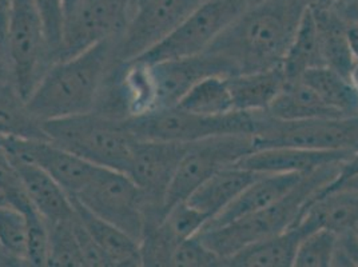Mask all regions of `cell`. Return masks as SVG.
Listing matches in <instances>:
<instances>
[{
    "label": "cell",
    "mask_w": 358,
    "mask_h": 267,
    "mask_svg": "<svg viewBox=\"0 0 358 267\" xmlns=\"http://www.w3.org/2000/svg\"><path fill=\"white\" fill-rule=\"evenodd\" d=\"M306 10V0H264L248 7L206 51L227 60L237 75L277 67Z\"/></svg>",
    "instance_id": "1"
},
{
    "label": "cell",
    "mask_w": 358,
    "mask_h": 267,
    "mask_svg": "<svg viewBox=\"0 0 358 267\" xmlns=\"http://www.w3.org/2000/svg\"><path fill=\"white\" fill-rule=\"evenodd\" d=\"M114 41H103L73 58L54 62L24 101L31 114L45 122L92 111L106 76L117 63Z\"/></svg>",
    "instance_id": "2"
},
{
    "label": "cell",
    "mask_w": 358,
    "mask_h": 267,
    "mask_svg": "<svg viewBox=\"0 0 358 267\" xmlns=\"http://www.w3.org/2000/svg\"><path fill=\"white\" fill-rule=\"evenodd\" d=\"M343 164L322 166L303 175L277 203L224 226L202 229L198 236L224 261L255 242L277 236L299 223L314 199L337 179Z\"/></svg>",
    "instance_id": "3"
},
{
    "label": "cell",
    "mask_w": 358,
    "mask_h": 267,
    "mask_svg": "<svg viewBox=\"0 0 358 267\" xmlns=\"http://www.w3.org/2000/svg\"><path fill=\"white\" fill-rule=\"evenodd\" d=\"M47 138L96 167L127 173L136 138L123 120L95 111L42 122Z\"/></svg>",
    "instance_id": "4"
},
{
    "label": "cell",
    "mask_w": 358,
    "mask_h": 267,
    "mask_svg": "<svg viewBox=\"0 0 358 267\" xmlns=\"http://www.w3.org/2000/svg\"><path fill=\"white\" fill-rule=\"evenodd\" d=\"M123 124L139 140L189 145L227 134L254 135L258 126V115L257 113L233 111L218 117H206L173 106L123 119Z\"/></svg>",
    "instance_id": "5"
},
{
    "label": "cell",
    "mask_w": 358,
    "mask_h": 267,
    "mask_svg": "<svg viewBox=\"0 0 358 267\" xmlns=\"http://www.w3.org/2000/svg\"><path fill=\"white\" fill-rule=\"evenodd\" d=\"M254 134L255 151L299 147L320 151H358V115L340 118L280 120L259 111Z\"/></svg>",
    "instance_id": "6"
},
{
    "label": "cell",
    "mask_w": 358,
    "mask_h": 267,
    "mask_svg": "<svg viewBox=\"0 0 358 267\" xmlns=\"http://www.w3.org/2000/svg\"><path fill=\"white\" fill-rule=\"evenodd\" d=\"M6 48L14 89L26 101L52 64L45 24L34 0H13Z\"/></svg>",
    "instance_id": "7"
},
{
    "label": "cell",
    "mask_w": 358,
    "mask_h": 267,
    "mask_svg": "<svg viewBox=\"0 0 358 267\" xmlns=\"http://www.w3.org/2000/svg\"><path fill=\"white\" fill-rule=\"evenodd\" d=\"M71 198L98 218L114 224L141 243L146 202L139 187L127 174L96 167L87 185Z\"/></svg>",
    "instance_id": "8"
},
{
    "label": "cell",
    "mask_w": 358,
    "mask_h": 267,
    "mask_svg": "<svg viewBox=\"0 0 358 267\" xmlns=\"http://www.w3.org/2000/svg\"><path fill=\"white\" fill-rule=\"evenodd\" d=\"M246 8L245 0H203L161 43L134 60L152 64L198 55Z\"/></svg>",
    "instance_id": "9"
},
{
    "label": "cell",
    "mask_w": 358,
    "mask_h": 267,
    "mask_svg": "<svg viewBox=\"0 0 358 267\" xmlns=\"http://www.w3.org/2000/svg\"><path fill=\"white\" fill-rule=\"evenodd\" d=\"M255 151L252 134H227L190 143L179 162L164 199V212L186 201L217 171L233 166Z\"/></svg>",
    "instance_id": "10"
},
{
    "label": "cell",
    "mask_w": 358,
    "mask_h": 267,
    "mask_svg": "<svg viewBox=\"0 0 358 267\" xmlns=\"http://www.w3.org/2000/svg\"><path fill=\"white\" fill-rule=\"evenodd\" d=\"M136 0H82L64 19L54 62L69 59L91 45L118 39L134 11Z\"/></svg>",
    "instance_id": "11"
},
{
    "label": "cell",
    "mask_w": 358,
    "mask_h": 267,
    "mask_svg": "<svg viewBox=\"0 0 358 267\" xmlns=\"http://www.w3.org/2000/svg\"><path fill=\"white\" fill-rule=\"evenodd\" d=\"M201 0H136L124 31L114 41V60L139 58L178 27Z\"/></svg>",
    "instance_id": "12"
},
{
    "label": "cell",
    "mask_w": 358,
    "mask_h": 267,
    "mask_svg": "<svg viewBox=\"0 0 358 267\" xmlns=\"http://www.w3.org/2000/svg\"><path fill=\"white\" fill-rule=\"evenodd\" d=\"M155 108L173 107L201 80L209 76H234L236 68L222 57L203 51L194 57L149 64ZM154 108V110H155Z\"/></svg>",
    "instance_id": "13"
},
{
    "label": "cell",
    "mask_w": 358,
    "mask_h": 267,
    "mask_svg": "<svg viewBox=\"0 0 358 267\" xmlns=\"http://www.w3.org/2000/svg\"><path fill=\"white\" fill-rule=\"evenodd\" d=\"M190 145V143H189ZM189 145L136 139L127 175L143 194L146 208L164 210V199Z\"/></svg>",
    "instance_id": "14"
},
{
    "label": "cell",
    "mask_w": 358,
    "mask_h": 267,
    "mask_svg": "<svg viewBox=\"0 0 358 267\" xmlns=\"http://www.w3.org/2000/svg\"><path fill=\"white\" fill-rule=\"evenodd\" d=\"M0 146L10 154L41 167L55 179L70 196L79 193L96 170V166L62 149L50 139L0 136Z\"/></svg>",
    "instance_id": "15"
},
{
    "label": "cell",
    "mask_w": 358,
    "mask_h": 267,
    "mask_svg": "<svg viewBox=\"0 0 358 267\" xmlns=\"http://www.w3.org/2000/svg\"><path fill=\"white\" fill-rule=\"evenodd\" d=\"M357 151H320L299 147L257 150L233 166L259 174H309L336 162L348 161Z\"/></svg>",
    "instance_id": "16"
},
{
    "label": "cell",
    "mask_w": 358,
    "mask_h": 267,
    "mask_svg": "<svg viewBox=\"0 0 358 267\" xmlns=\"http://www.w3.org/2000/svg\"><path fill=\"white\" fill-rule=\"evenodd\" d=\"M302 177L301 174L259 175L227 208L211 218L203 229L224 226L277 203L296 187Z\"/></svg>",
    "instance_id": "17"
},
{
    "label": "cell",
    "mask_w": 358,
    "mask_h": 267,
    "mask_svg": "<svg viewBox=\"0 0 358 267\" xmlns=\"http://www.w3.org/2000/svg\"><path fill=\"white\" fill-rule=\"evenodd\" d=\"M10 157L15 164L32 206L45 218L47 224L69 221L74 217L73 199L55 179L36 164L14 154H10Z\"/></svg>",
    "instance_id": "18"
},
{
    "label": "cell",
    "mask_w": 358,
    "mask_h": 267,
    "mask_svg": "<svg viewBox=\"0 0 358 267\" xmlns=\"http://www.w3.org/2000/svg\"><path fill=\"white\" fill-rule=\"evenodd\" d=\"M310 231L313 230L299 222L277 236L239 250L224 261V266L293 267L299 243Z\"/></svg>",
    "instance_id": "19"
},
{
    "label": "cell",
    "mask_w": 358,
    "mask_h": 267,
    "mask_svg": "<svg viewBox=\"0 0 358 267\" xmlns=\"http://www.w3.org/2000/svg\"><path fill=\"white\" fill-rule=\"evenodd\" d=\"M73 199L75 214L83 223L108 262V266H143L141 243L111 223L94 215L91 211Z\"/></svg>",
    "instance_id": "20"
},
{
    "label": "cell",
    "mask_w": 358,
    "mask_h": 267,
    "mask_svg": "<svg viewBox=\"0 0 358 267\" xmlns=\"http://www.w3.org/2000/svg\"><path fill=\"white\" fill-rule=\"evenodd\" d=\"M259 175L262 174L237 166L224 167L205 180L186 202L205 212L211 219L227 208Z\"/></svg>",
    "instance_id": "21"
},
{
    "label": "cell",
    "mask_w": 358,
    "mask_h": 267,
    "mask_svg": "<svg viewBox=\"0 0 358 267\" xmlns=\"http://www.w3.org/2000/svg\"><path fill=\"white\" fill-rule=\"evenodd\" d=\"M236 111H266L286 83L284 70L280 66L268 70L226 78Z\"/></svg>",
    "instance_id": "22"
},
{
    "label": "cell",
    "mask_w": 358,
    "mask_h": 267,
    "mask_svg": "<svg viewBox=\"0 0 358 267\" xmlns=\"http://www.w3.org/2000/svg\"><path fill=\"white\" fill-rule=\"evenodd\" d=\"M299 222L310 230L324 227L337 234L355 230L358 226V189H341L317 196Z\"/></svg>",
    "instance_id": "23"
},
{
    "label": "cell",
    "mask_w": 358,
    "mask_h": 267,
    "mask_svg": "<svg viewBox=\"0 0 358 267\" xmlns=\"http://www.w3.org/2000/svg\"><path fill=\"white\" fill-rule=\"evenodd\" d=\"M266 114L280 120L340 118L343 117L324 103L320 96L301 79L286 82L284 89L270 104Z\"/></svg>",
    "instance_id": "24"
},
{
    "label": "cell",
    "mask_w": 358,
    "mask_h": 267,
    "mask_svg": "<svg viewBox=\"0 0 358 267\" xmlns=\"http://www.w3.org/2000/svg\"><path fill=\"white\" fill-rule=\"evenodd\" d=\"M324 67L348 78L356 58L348 38V26L331 11L313 13Z\"/></svg>",
    "instance_id": "25"
},
{
    "label": "cell",
    "mask_w": 358,
    "mask_h": 267,
    "mask_svg": "<svg viewBox=\"0 0 358 267\" xmlns=\"http://www.w3.org/2000/svg\"><path fill=\"white\" fill-rule=\"evenodd\" d=\"M301 80L343 117L358 115V91L346 76L329 67H314L302 75Z\"/></svg>",
    "instance_id": "26"
},
{
    "label": "cell",
    "mask_w": 358,
    "mask_h": 267,
    "mask_svg": "<svg viewBox=\"0 0 358 267\" xmlns=\"http://www.w3.org/2000/svg\"><path fill=\"white\" fill-rule=\"evenodd\" d=\"M281 67L284 70L286 82L299 80L308 70L314 67H324L320 52L317 24L309 8L299 22V29L287 48Z\"/></svg>",
    "instance_id": "27"
},
{
    "label": "cell",
    "mask_w": 358,
    "mask_h": 267,
    "mask_svg": "<svg viewBox=\"0 0 358 267\" xmlns=\"http://www.w3.org/2000/svg\"><path fill=\"white\" fill-rule=\"evenodd\" d=\"M177 107L206 117H218L236 111L224 76H209L201 80L179 101Z\"/></svg>",
    "instance_id": "28"
},
{
    "label": "cell",
    "mask_w": 358,
    "mask_h": 267,
    "mask_svg": "<svg viewBox=\"0 0 358 267\" xmlns=\"http://www.w3.org/2000/svg\"><path fill=\"white\" fill-rule=\"evenodd\" d=\"M0 136L48 139L42 122L31 114L24 101L11 87L0 89Z\"/></svg>",
    "instance_id": "29"
},
{
    "label": "cell",
    "mask_w": 358,
    "mask_h": 267,
    "mask_svg": "<svg viewBox=\"0 0 358 267\" xmlns=\"http://www.w3.org/2000/svg\"><path fill=\"white\" fill-rule=\"evenodd\" d=\"M74 217L69 221L48 226V258L47 266H85L74 231Z\"/></svg>",
    "instance_id": "30"
},
{
    "label": "cell",
    "mask_w": 358,
    "mask_h": 267,
    "mask_svg": "<svg viewBox=\"0 0 358 267\" xmlns=\"http://www.w3.org/2000/svg\"><path fill=\"white\" fill-rule=\"evenodd\" d=\"M29 224L24 212L13 206L0 208V252L27 262Z\"/></svg>",
    "instance_id": "31"
},
{
    "label": "cell",
    "mask_w": 358,
    "mask_h": 267,
    "mask_svg": "<svg viewBox=\"0 0 358 267\" xmlns=\"http://www.w3.org/2000/svg\"><path fill=\"white\" fill-rule=\"evenodd\" d=\"M338 234L329 229L310 231L299 243L293 267H331Z\"/></svg>",
    "instance_id": "32"
},
{
    "label": "cell",
    "mask_w": 358,
    "mask_h": 267,
    "mask_svg": "<svg viewBox=\"0 0 358 267\" xmlns=\"http://www.w3.org/2000/svg\"><path fill=\"white\" fill-rule=\"evenodd\" d=\"M209 219L205 212L182 201L164 211L162 222L169 233L180 243L187 238L196 236Z\"/></svg>",
    "instance_id": "33"
},
{
    "label": "cell",
    "mask_w": 358,
    "mask_h": 267,
    "mask_svg": "<svg viewBox=\"0 0 358 267\" xmlns=\"http://www.w3.org/2000/svg\"><path fill=\"white\" fill-rule=\"evenodd\" d=\"M170 266L221 267L224 266V261L196 234L179 243L173 252Z\"/></svg>",
    "instance_id": "34"
},
{
    "label": "cell",
    "mask_w": 358,
    "mask_h": 267,
    "mask_svg": "<svg viewBox=\"0 0 358 267\" xmlns=\"http://www.w3.org/2000/svg\"><path fill=\"white\" fill-rule=\"evenodd\" d=\"M29 224L27 262L34 266H47L48 258V226L45 218L31 208L24 212Z\"/></svg>",
    "instance_id": "35"
},
{
    "label": "cell",
    "mask_w": 358,
    "mask_h": 267,
    "mask_svg": "<svg viewBox=\"0 0 358 267\" xmlns=\"http://www.w3.org/2000/svg\"><path fill=\"white\" fill-rule=\"evenodd\" d=\"M45 24L47 43L50 47L52 63L54 57L58 50L63 35V26H64V13L62 0H34Z\"/></svg>",
    "instance_id": "36"
},
{
    "label": "cell",
    "mask_w": 358,
    "mask_h": 267,
    "mask_svg": "<svg viewBox=\"0 0 358 267\" xmlns=\"http://www.w3.org/2000/svg\"><path fill=\"white\" fill-rule=\"evenodd\" d=\"M331 266L358 267V234L355 230L338 234Z\"/></svg>",
    "instance_id": "37"
},
{
    "label": "cell",
    "mask_w": 358,
    "mask_h": 267,
    "mask_svg": "<svg viewBox=\"0 0 358 267\" xmlns=\"http://www.w3.org/2000/svg\"><path fill=\"white\" fill-rule=\"evenodd\" d=\"M330 11L346 26H358V0H337Z\"/></svg>",
    "instance_id": "38"
},
{
    "label": "cell",
    "mask_w": 358,
    "mask_h": 267,
    "mask_svg": "<svg viewBox=\"0 0 358 267\" xmlns=\"http://www.w3.org/2000/svg\"><path fill=\"white\" fill-rule=\"evenodd\" d=\"M13 0H0V48L7 54V30ZM10 62V60H8Z\"/></svg>",
    "instance_id": "39"
},
{
    "label": "cell",
    "mask_w": 358,
    "mask_h": 267,
    "mask_svg": "<svg viewBox=\"0 0 358 267\" xmlns=\"http://www.w3.org/2000/svg\"><path fill=\"white\" fill-rule=\"evenodd\" d=\"M3 87L14 89V83H13V73H11L8 57L0 48V89H3Z\"/></svg>",
    "instance_id": "40"
},
{
    "label": "cell",
    "mask_w": 358,
    "mask_h": 267,
    "mask_svg": "<svg viewBox=\"0 0 358 267\" xmlns=\"http://www.w3.org/2000/svg\"><path fill=\"white\" fill-rule=\"evenodd\" d=\"M308 8L313 13H324L330 11L337 0H306Z\"/></svg>",
    "instance_id": "41"
},
{
    "label": "cell",
    "mask_w": 358,
    "mask_h": 267,
    "mask_svg": "<svg viewBox=\"0 0 358 267\" xmlns=\"http://www.w3.org/2000/svg\"><path fill=\"white\" fill-rule=\"evenodd\" d=\"M341 189H358V175L346 179V180H343L341 183H337V185L325 187V189L320 193V195H324V194L330 193V192H336V190H341ZM320 195H318V196H320Z\"/></svg>",
    "instance_id": "42"
},
{
    "label": "cell",
    "mask_w": 358,
    "mask_h": 267,
    "mask_svg": "<svg viewBox=\"0 0 358 267\" xmlns=\"http://www.w3.org/2000/svg\"><path fill=\"white\" fill-rule=\"evenodd\" d=\"M348 38L353 55L358 60V26H348Z\"/></svg>",
    "instance_id": "43"
},
{
    "label": "cell",
    "mask_w": 358,
    "mask_h": 267,
    "mask_svg": "<svg viewBox=\"0 0 358 267\" xmlns=\"http://www.w3.org/2000/svg\"><path fill=\"white\" fill-rule=\"evenodd\" d=\"M80 1H82V0H62L64 19H66V16L70 15V14L74 11L75 8H76V6H78Z\"/></svg>",
    "instance_id": "44"
},
{
    "label": "cell",
    "mask_w": 358,
    "mask_h": 267,
    "mask_svg": "<svg viewBox=\"0 0 358 267\" xmlns=\"http://www.w3.org/2000/svg\"><path fill=\"white\" fill-rule=\"evenodd\" d=\"M348 79H349V82L352 83V86L358 91V60L355 62L353 67L350 68L349 75H348Z\"/></svg>",
    "instance_id": "45"
},
{
    "label": "cell",
    "mask_w": 358,
    "mask_h": 267,
    "mask_svg": "<svg viewBox=\"0 0 358 267\" xmlns=\"http://www.w3.org/2000/svg\"><path fill=\"white\" fill-rule=\"evenodd\" d=\"M3 206H11V205H10V202H8L7 195L0 189V208H3Z\"/></svg>",
    "instance_id": "46"
},
{
    "label": "cell",
    "mask_w": 358,
    "mask_h": 267,
    "mask_svg": "<svg viewBox=\"0 0 358 267\" xmlns=\"http://www.w3.org/2000/svg\"><path fill=\"white\" fill-rule=\"evenodd\" d=\"M261 1H264V0H245V3L248 4V7H252V6H255V4L261 3Z\"/></svg>",
    "instance_id": "47"
},
{
    "label": "cell",
    "mask_w": 358,
    "mask_h": 267,
    "mask_svg": "<svg viewBox=\"0 0 358 267\" xmlns=\"http://www.w3.org/2000/svg\"><path fill=\"white\" fill-rule=\"evenodd\" d=\"M355 231H356V233H357V234H358V226H357V227H356V229H355Z\"/></svg>",
    "instance_id": "48"
},
{
    "label": "cell",
    "mask_w": 358,
    "mask_h": 267,
    "mask_svg": "<svg viewBox=\"0 0 358 267\" xmlns=\"http://www.w3.org/2000/svg\"><path fill=\"white\" fill-rule=\"evenodd\" d=\"M201 1H203V0H201Z\"/></svg>",
    "instance_id": "49"
},
{
    "label": "cell",
    "mask_w": 358,
    "mask_h": 267,
    "mask_svg": "<svg viewBox=\"0 0 358 267\" xmlns=\"http://www.w3.org/2000/svg\"><path fill=\"white\" fill-rule=\"evenodd\" d=\"M3 89H4V87H3Z\"/></svg>",
    "instance_id": "50"
}]
</instances>
